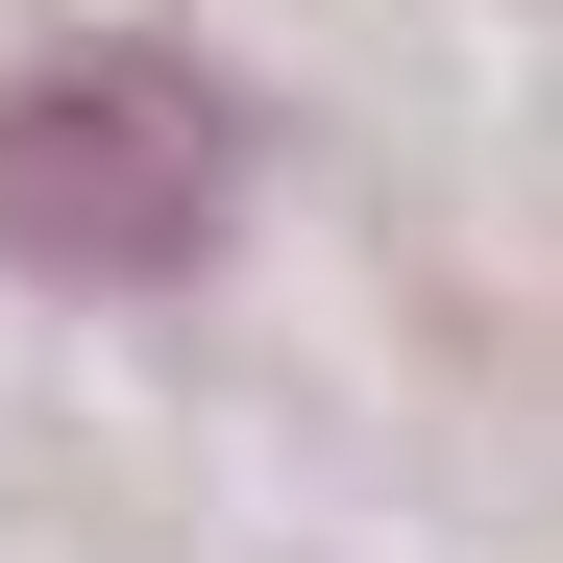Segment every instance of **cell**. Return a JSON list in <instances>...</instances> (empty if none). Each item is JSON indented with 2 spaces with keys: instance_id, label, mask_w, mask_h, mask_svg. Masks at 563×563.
<instances>
[{
  "instance_id": "cell-1",
  "label": "cell",
  "mask_w": 563,
  "mask_h": 563,
  "mask_svg": "<svg viewBox=\"0 0 563 563\" xmlns=\"http://www.w3.org/2000/svg\"><path fill=\"white\" fill-rule=\"evenodd\" d=\"M221 221H245V99L197 49H49V74H0V269L197 295Z\"/></svg>"
}]
</instances>
